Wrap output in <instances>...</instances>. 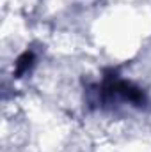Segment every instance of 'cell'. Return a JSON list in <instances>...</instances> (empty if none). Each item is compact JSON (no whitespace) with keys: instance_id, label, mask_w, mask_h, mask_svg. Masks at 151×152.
<instances>
[{"instance_id":"obj_1","label":"cell","mask_w":151,"mask_h":152,"mask_svg":"<svg viewBox=\"0 0 151 152\" xmlns=\"http://www.w3.org/2000/svg\"><path fill=\"white\" fill-rule=\"evenodd\" d=\"M34 60H36L34 51H29V50H27L25 53H21V55L18 57V60H16V66H14V76H16V78H21L25 73H29V69L32 67Z\"/></svg>"}]
</instances>
